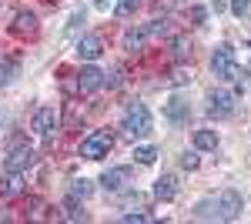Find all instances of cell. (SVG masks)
<instances>
[{
    "label": "cell",
    "instance_id": "1",
    "mask_svg": "<svg viewBox=\"0 0 251 224\" xmlns=\"http://www.w3.org/2000/svg\"><path fill=\"white\" fill-rule=\"evenodd\" d=\"M241 214V194L238 191H221L214 198H201L194 204V218L201 221H234Z\"/></svg>",
    "mask_w": 251,
    "mask_h": 224
},
{
    "label": "cell",
    "instance_id": "2",
    "mask_svg": "<svg viewBox=\"0 0 251 224\" xmlns=\"http://www.w3.org/2000/svg\"><path fill=\"white\" fill-rule=\"evenodd\" d=\"M151 127H154V121H151V111H148L144 104H131V107L124 111V117H121V134H124L127 141L151 134Z\"/></svg>",
    "mask_w": 251,
    "mask_h": 224
},
{
    "label": "cell",
    "instance_id": "3",
    "mask_svg": "<svg viewBox=\"0 0 251 224\" xmlns=\"http://www.w3.org/2000/svg\"><path fill=\"white\" fill-rule=\"evenodd\" d=\"M211 71H214V77H225V80H238V77H241V67H238V57H234V47H231V44L214 47Z\"/></svg>",
    "mask_w": 251,
    "mask_h": 224
},
{
    "label": "cell",
    "instance_id": "4",
    "mask_svg": "<svg viewBox=\"0 0 251 224\" xmlns=\"http://www.w3.org/2000/svg\"><path fill=\"white\" fill-rule=\"evenodd\" d=\"M114 148V134L111 131H94L87 134L84 141H80V157L84 161H100V157H107Z\"/></svg>",
    "mask_w": 251,
    "mask_h": 224
},
{
    "label": "cell",
    "instance_id": "5",
    "mask_svg": "<svg viewBox=\"0 0 251 224\" xmlns=\"http://www.w3.org/2000/svg\"><path fill=\"white\" fill-rule=\"evenodd\" d=\"M234 104H238V94L234 91H211L208 94V114L211 117H228V114H234Z\"/></svg>",
    "mask_w": 251,
    "mask_h": 224
},
{
    "label": "cell",
    "instance_id": "6",
    "mask_svg": "<svg viewBox=\"0 0 251 224\" xmlns=\"http://www.w3.org/2000/svg\"><path fill=\"white\" fill-rule=\"evenodd\" d=\"M30 164H34V148H30V144H14L10 154L3 157V171H17V174H24Z\"/></svg>",
    "mask_w": 251,
    "mask_h": 224
},
{
    "label": "cell",
    "instance_id": "7",
    "mask_svg": "<svg viewBox=\"0 0 251 224\" xmlns=\"http://www.w3.org/2000/svg\"><path fill=\"white\" fill-rule=\"evenodd\" d=\"M134 184V171L131 168H111L100 174V187L104 191H124V187Z\"/></svg>",
    "mask_w": 251,
    "mask_h": 224
},
{
    "label": "cell",
    "instance_id": "8",
    "mask_svg": "<svg viewBox=\"0 0 251 224\" xmlns=\"http://www.w3.org/2000/svg\"><path fill=\"white\" fill-rule=\"evenodd\" d=\"M30 127L40 134V137H54V131L60 127V117L54 107H40L37 114H34V121H30Z\"/></svg>",
    "mask_w": 251,
    "mask_h": 224
},
{
    "label": "cell",
    "instance_id": "9",
    "mask_svg": "<svg viewBox=\"0 0 251 224\" xmlns=\"http://www.w3.org/2000/svg\"><path fill=\"white\" fill-rule=\"evenodd\" d=\"M104 87V71H97V67H84L77 74V94H94Z\"/></svg>",
    "mask_w": 251,
    "mask_h": 224
},
{
    "label": "cell",
    "instance_id": "10",
    "mask_svg": "<svg viewBox=\"0 0 251 224\" xmlns=\"http://www.w3.org/2000/svg\"><path fill=\"white\" fill-rule=\"evenodd\" d=\"M10 30L20 34V37H34V34H37V14H34V10H17Z\"/></svg>",
    "mask_w": 251,
    "mask_h": 224
},
{
    "label": "cell",
    "instance_id": "11",
    "mask_svg": "<svg viewBox=\"0 0 251 224\" xmlns=\"http://www.w3.org/2000/svg\"><path fill=\"white\" fill-rule=\"evenodd\" d=\"M100 54H104V40L97 37V34H87V37L77 40V57L80 60H97Z\"/></svg>",
    "mask_w": 251,
    "mask_h": 224
},
{
    "label": "cell",
    "instance_id": "12",
    "mask_svg": "<svg viewBox=\"0 0 251 224\" xmlns=\"http://www.w3.org/2000/svg\"><path fill=\"white\" fill-rule=\"evenodd\" d=\"M154 198L157 201H174L177 198V177L174 174H161L154 181Z\"/></svg>",
    "mask_w": 251,
    "mask_h": 224
},
{
    "label": "cell",
    "instance_id": "13",
    "mask_svg": "<svg viewBox=\"0 0 251 224\" xmlns=\"http://www.w3.org/2000/svg\"><path fill=\"white\" fill-rule=\"evenodd\" d=\"M17 194H24V174L7 171V174L0 177V198H17Z\"/></svg>",
    "mask_w": 251,
    "mask_h": 224
},
{
    "label": "cell",
    "instance_id": "14",
    "mask_svg": "<svg viewBox=\"0 0 251 224\" xmlns=\"http://www.w3.org/2000/svg\"><path fill=\"white\" fill-rule=\"evenodd\" d=\"M148 27H131L127 34H124V50H131V54H137V50H144V44H148Z\"/></svg>",
    "mask_w": 251,
    "mask_h": 224
},
{
    "label": "cell",
    "instance_id": "15",
    "mask_svg": "<svg viewBox=\"0 0 251 224\" xmlns=\"http://www.w3.org/2000/svg\"><path fill=\"white\" fill-rule=\"evenodd\" d=\"M188 104H184V100H177V97H174V100H168V107H164V117H168V121H171V124H184V121H188Z\"/></svg>",
    "mask_w": 251,
    "mask_h": 224
},
{
    "label": "cell",
    "instance_id": "16",
    "mask_svg": "<svg viewBox=\"0 0 251 224\" xmlns=\"http://www.w3.org/2000/svg\"><path fill=\"white\" fill-rule=\"evenodd\" d=\"M194 148L198 150H214L218 148V134L208 131V127H204V131H194Z\"/></svg>",
    "mask_w": 251,
    "mask_h": 224
},
{
    "label": "cell",
    "instance_id": "17",
    "mask_svg": "<svg viewBox=\"0 0 251 224\" xmlns=\"http://www.w3.org/2000/svg\"><path fill=\"white\" fill-rule=\"evenodd\" d=\"M64 221H84V207L77 204V198H74V194L64 201Z\"/></svg>",
    "mask_w": 251,
    "mask_h": 224
},
{
    "label": "cell",
    "instance_id": "18",
    "mask_svg": "<svg viewBox=\"0 0 251 224\" xmlns=\"http://www.w3.org/2000/svg\"><path fill=\"white\" fill-rule=\"evenodd\" d=\"M27 218H34V221H44V218H47V204H44L40 198H30V201H27Z\"/></svg>",
    "mask_w": 251,
    "mask_h": 224
},
{
    "label": "cell",
    "instance_id": "19",
    "mask_svg": "<svg viewBox=\"0 0 251 224\" xmlns=\"http://www.w3.org/2000/svg\"><path fill=\"white\" fill-rule=\"evenodd\" d=\"M17 74V60H0V87H7Z\"/></svg>",
    "mask_w": 251,
    "mask_h": 224
},
{
    "label": "cell",
    "instance_id": "20",
    "mask_svg": "<svg viewBox=\"0 0 251 224\" xmlns=\"http://www.w3.org/2000/svg\"><path fill=\"white\" fill-rule=\"evenodd\" d=\"M171 54L177 57V60H184V57L191 54V40H188V37H174L171 40Z\"/></svg>",
    "mask_w": 251,
    "mask_h": 224
},
{
    "label": "cell",
    "instance_id": "21",
    "mask_svg": "<svg viewBox=\"0 0 251 224\" xmlns=\"http://www.w3.org/2000/svg\"><path fill=\"white\" fill-rule=\"evenodd\" d=\"M154 157H157V148H151V144H144V148L134 150V161H137V164H154Z\"/></svg>",
    "mask_w": 251,
    "mask_h": 224
},
{
    "label": "cell",
    "instance_id": "22",
    "mask_svg": "<svg viewBox=\"0 0 251 224\" xmlns=\"http://www.w3.org/2000/svg\"><path fill=\"white\" fill-rule=\"evenodd\" d=\"M171 84H174V87L191 84V67H174V71H171Z\"/></svg>",
    "mask_w": 251,
    "mask_h": 224
},
{
    "label": "cell",
    "instance_id": "23",
    "mask_svg": "<svg viewBox=\"0 0 251 224\" xmlns=\"http://www.w3.org/2000/svg\"><path fill=\"white\" fill-rule=\"evenodd\" d=\"M91 191H94V187H91V181H84V177L71 184V194H74L77 201H84V198H91Z\"/></svg>",
    "mask_w": 251,
    "mask_h": 224
},
{
    "label": "cell",
    "instance_id": "24",
    "mask_svg": "<svg viewBox=\"0 0 251 224\" xmlns=\"http://www.w3.org/2000/svg\"><path fill=\"white\" fill-rule=\"evenodd\" d=\"M137 7H141V0H121V3H117L114 10H117V17H131V14H134Z\"/></svg>",
    "mask_w": 251,
    "mask_h": 224
},
{
    "label": "cell",
    "instance_id": "25",
    "mask_svg": "<svg viewBox=\"0 0 251 224\" xmlns=\"http://www.w3.org/2000/svg\"><path fill=\"white\" fill-rule=\"evenodd\" d=\"M181 168H184V171L198 168V150H184V154H181Z\"/></svg>",
    "mask_w": 251,
    "mask_h": 224
},
{
    "label": "cell",
    "instance_id": "26",
    "mask_svg": "<svg viewBox=\"0 0 251 224\" xmlns=\"http://www.w3.org/2000/svg\"><path fill=\"white\" fill-rule=\"evenodd\" d=\"M248 3H251V0H231V10H234V14H245Z\"/></svg>",
    "mask_w": 251,
    "mask_h": 224
},
{
    "label": "cell",
    "instance_id": "27",
    "mask_svg": "<svg viewBox=\"0 0 251 224\" xmlns=\"http://www.w3.org/2000/svg\"><path fill=\"white\" fill-rule=\"evenodd\" d=\"M204 17H208V10H204V7H194V10H191V20H198V24H201Z\"/></svg>",
    "mask_w": 251,
    "mask_h": 224
},
{
    "label": "cell",
    "instance_id": "28",
    "mask_svg": "<svg viewBox=\"0 0 251 224\" xmlns=\"http://www.w3.org/2000/svg\"><path fill=\"white\" fill-rule=\"evenodd\" d=\"M0 7H3V0H0Z\"/></svg>",
    "mask_w": 251,
    "mask_h": 224
}]
</instances>
